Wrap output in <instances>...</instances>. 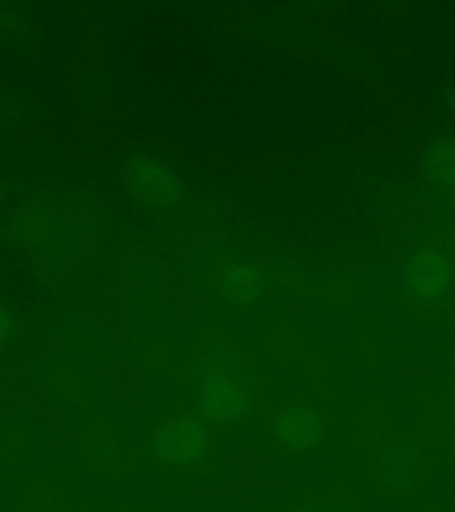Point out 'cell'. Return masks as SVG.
<instances>
[{
	"instance_id": "obj_1",
	"label": "cell",
	"mask_w": 455,
	"mask_h": 512,
	"mask_svg": "<svg viewBox=\"0 0 455 512\" xmlns=\"http://www.w3.org/2000/svg\"><path fill=\"white\" fill-rule=\"evenodd\" d=\"M251 408V383L239 358L216 349L205 358L198 393V416L205 424H237Z\"/></svg>"
},
{
	"instance_id": "obj_2",
	"label": "cell",
	"mask_w": 455,
	"mask_h": 512,
	"mask_svg": "<svg viewBox=\"0 0 455 512\" xmlns=\"http://www.w3.org/2000/svg\"><path fill=\"white\" fill-rule=\"evenodd\" d=\"M207 424L198 415L184 413L159 427L152 441V454L166 466H191L207 456Z\"/></svg>"
},
{
	"instance_id": "obj_3",
	"label": "cell",
	"mask_w": 455,
	"mask_h": 512,
	"mask_svg": "<svg viewBox=\"0 0 455 512\" xmlns=\"http://www.w3.org/2000/svg\"><path fill=\"white\" fill-rule=\"evenodd\" d=\"M450 280V262L438 249L420 251L409 265V292L422 303L440 301L450 288Z\"/></svg>"
},
{
	"instance_id": "obj_4",
	"label": "cell",
	"mask_w": 455,
	"mask_h": 512,
	"mask_svg": "<svg viewBox=\"0 0 455 512\" xmlns=\"http://www.w3.org/2000/svg\"><path fill=\"white\" fill-rule=\"evenodd\" d=\"M272 431L281 447L301 452L319 445L324 438V422L315 409L288 406L276 416Z\"/></svg>"
},
{
	"instance_id": "obj_5",
	"label": "cell",
	"mask_w": 455,
	"mask_h": 512,
	"mask_svg": "<svg viewBox=\"0 0 455 512\" xmlns=\"http://www.w3.org/2000/svg\"><path fill=\"white\" fill-rule=\"evenodd\" d=\"M127 189L134 198L146 205L160 207L173 200L175 182L168 169L148 157H137L125 169Z\"/></svg>"
},
{
	"instance_id": "obj_6",
	"label": "cell",
	"mask_w": 455,
	"mask_h": 512,
	"mask_svg": "<svg viewBox=\"0 0 455 512\" xmlns=\"http://www.w3.org/2000/svg\"><path fill=\"white\" fill-rule=\"evenodd\" d=\"M224 292L237 303H249L262 290L260 278L251 267L242 264L228 265L223 272Z\"/></svg>"
},
{
	"instance_id": "obj_7",
	"label": "cell",
	"mask_w": 455,
	"mask_h": 512,
	"mask_svg": "<svg viewBox=\"0 0 455 512\" xmlns=\"http://www.w3.org/2000/svg\"><path fill=\"white\" fill-rule=\"evenodd\" d=\"M288 512H340L338 509H335L333 505L329 504H320V502H315V504H304L299 505L296 509H292V511Z\"/></svg>"
},
{
	"instance_id": "obj_8",
	"label": "cell",
	"mask_w": 455,
	"mask_h": 512,
	"mask_svg": "<svg viewBox=\"0 0 455 512\" xmlns=\"http://www.w3.org/2000/svg\"><path fill=\"white\" fill-rule=\"evenodd\" d=\"M9 331V319L6 313L0 310V338H4V336L8 335Z\"/></svg>"
}]
</instances>
